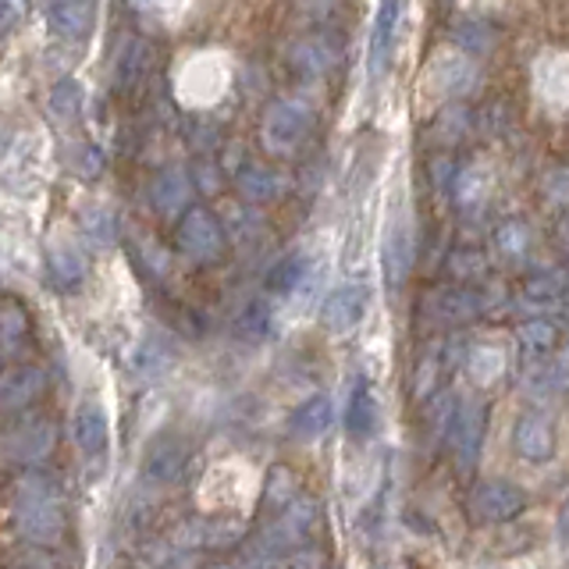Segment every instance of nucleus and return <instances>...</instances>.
Wrapping results in <instances>:
<instances>
[{"instance_id": "f257e3e1", "label": "nucleus", "mask_w": 569, "mask_h": 569, "mask_svg": "<svg viewBox=\"0 0 569 569\" xmlns=\"http://www.w3.org/2000/svg\"><path fill=\"white\" fill-rule=\"evenodd\" d=\"M14 530L32 548H53L68 530L61 491L50 477L29 473L14 488Z\"/></svg>"}, {"instance_id": "f03ea898", "label": "nucleus", "mask_w": 569, "mask_h": 569, "mask_svg": "<svg viewBox=\"0 0 569 569\" xmlns=\"http://www.w3.org/2000/svg\"><path fill=\"white\" fill-rule=\"evenodd\" d=\"M313 107L299 97H281L260 118V139L271 153H296L313 132Z\"/></svg>"}, {"instance_id": "7ed1b4c3", "label": "nucleus", "mask_w": 569, "mask_h": 569, "mask_svg": "<svg viewBox=\"0 0 569 569\" xmlns=\"http://www.w3.org/2000/svg\"><path fill=\"white\" fill-rule=\"evenodd\" d=\"M224 249V224L207 207H186L182 221H178V253L189 257L192 263L218 260Z\"/></svg>"}, {"instance_id": "20e7f679", "label": "nucleus", "mask_w": 569, "mask_h": 569, "mask_svg": "<svg viewBox=\"0 0 569 569\" xmlns=\"http://www.w3.org/2000/svg\"><path fill=\"white\" fill-rule=\"evenodd\" d=\"M477 523H506L527 509V491L512 480H480L467 502Z\"/></svg>"}, {"instance_id": "39448f33", "label": "nucleus", "mask_w": 569, "mask_h": 569, "mask_svg": "<svg viewBox=\"0 0 569 569\" xmlns=\"http://www.w3.org/2000/svg\"><path fill=\"white\" fill-rule=\"evenodd\" d=\"M367 307H370L367 284L346 281V284H338V289H331L328 299L320 302V325H325L328 331H335V335H346V331L363 325Z\"/></svg>"}, {"instance_id": "423d86ee", "label": "nucleus", "mask_w": 569, "mask_h": 569, "mask_svg": "<svg viewBox=\"0 0 569 569\" xmlns=\"http://www.w3.org/2000/svg\"><path fill=\"white\" fill-rule=\"evenodd\" d=\"M512 449L527 462H548L559 449V435H556V423H551V417L541 413V409H527V413L516 417Z\"/></svg>"}, {"instance_id": "0eeeda50", "label": "nucleus", "mask_w": 569, "mask_h": 569, "mask_svg": "<svg viewBox=\"0 0 569 569\" xmlns=\"http://www.w3.org/2000/svg\"><path fill=\"white\" fill-rule=\"evenodd\" d=\"M53 449V423L50 420H32L22 427H11V431L0 438V459L11 462V467H32V462H43Z\"/></svg>"}, {"instance_id": "6e6552de", "label": "nucleus", "mask_w": 569, "mask_h": 569, "mask_svg": "<svg viewBox=\"0 0 569 569\" xmlns=\"http://www.w3.org/2000/svg\"><path fill=\"white\" fill-rule=\"evenodd\" d=\"M381 263H385V278H388L391 289H399V284L409 278V267H413V228H409L406 213L391 218L385 228Z\"/></svg>"}, {"instance_id": "1a4fd4ad", "label": "nucleus", "mask_w": 569, "mask_h": 569, "mask_svg": "<svg viewBox=\"0 0 569 569\" xmlns=\"http://www.w3.org/2000/svg\"><path fill=\"white\" fill-rule=\"evenodd\" d=\"M480 438H485V406L477 399H462L449 417V441L462 467H473Z\"/></svg>"}, {"instance_id": "9d476101", "label": "nucleus", "mask_w": 569, "mask_h": 569, "mask_svg": "<svg viewBox=\"0 0 569 569\" xmlns=\"http://www.w3.org/2000/svg\"><path fill=\"white\" fill-rule=\"evenodd\" d=\"M399 18H402V0H381L378 14H373V29H370V76L378 79L391 64V50H396V36H399Z\"/></svg>"}, {"instance_id": "9b49d317", "label": "nucleus", "mask_w": 569, "mask_h": 569, "mask_svg": "<svg viewBox=\"0 0 569 569\" xmlns=\"http://www.w3.org/2000/svg\"><path fill=\"white\" fill-rule=\"evenodd\" d=\"M174 342L164 331H147L136 342L132 356H129V370L136 373L139 381H157L174 367Z\"/></svg>"}, {"instance_id": "f8f14e48", "label": "nucleus", "mask_w": 569, "mask_h": 569, "mask_svg": "<svg viewBox=\"0 0 569 569\" xmlns=\"http://www.w3.org/2000/svg\"><path fill=\"white\" fill-rule=\"evenodd\" d=\"M47 26L61 40H86L97 26V0H50Z\"/></svg>"}, {"instance_id": "ddd939ff", "label": "nucleus", "mask_w": 569, "mask_h": 569, "mask_svg": "<svg viewBox=\"0 0 569 569\" xmlns=\"http://www.w3.org/2000/svg\"><path fill=\"white\" fill-rule=\"evenodd\" d=\"M43 388H47V373L40 367H14L0 378V409L4 413H18V409L40 399Z\"/></svg>"}, {"instance_id": "4468645a", "label": "nucleus", "mask_w": 569, "mask_h": 569, "mask_svg": "<svg viewBox=\"0 0 569 569\" xmlns=\"http://www.w3.org/2000/svg\"><path fill=\"white\" fill-rule=\"evenodd\" d=\"M192 200V182L186 171L168 168V171H157L153 182H150V203L160 218H178Z\"/></svg>"}, {"instance_id": "2eb2a0df", "label": "nucleus", "mask_w": 569, "mask_h": 569, "mask_svg": "<svg viewBox=\"0 0 569 569\" xmlns=\"http://www.w3.org/2000/svg\"><path fill=\"white\" fill-rule=\"evenodd\" d=\"M71 438H76L82 456H103L107 452V438H111V423H107L103 406L97 402H82L71 417Z\"/></svg>"}, {"instance_id": "dca6fc26", "label": "nucleus", "mask_w": 569, "mask_h": 569, "mask_svg": "<svg viewBox=\"0 0 569 569\" xmlns=\"http://www.w3.org/2000/svg\"><path fill=\"white\" fill-rule=\"evenodd\" d=\"M335 423V402L331 396H310L307 402H299L289 417V435L296 441H317L331 431Z\"/></svg>"}, {"instance_id": "f3484780", "label": "nucleus", "mask_w": 569, "mask_h": 569, "mask_svg": "<svg viewBox=\"0 0 569 569\" xmlns=\"http://www.w3.org/2000/svg\"><path fill=\"white\" fill-rule=\"evenodd\" d=\"M47 267L58 284H64V289H71V284H79L86 278V257H82V246L64 236V231H58V236H50L47 242Z\"/></svg>"}, {"instance_id": "a211bd4d", "label": "nucleus", "mask_w": 569, "mask_h": 569, "mask_svg": "<svg viewBox=\"0 0 569 569\" xmlns=\"http://www.w3.org/2000/svg\"><path fill=\"white\" fill-rule=\"evenodd\" d=\"M289 64L302 79H320L335 64V47L328 36H302L289 47Z\"/></svg>"}, {"instance_id": "6ab92c4d", "label": "nucleus", "mask_w": 569, "mask_h": 569, "mask_svg": "<svg viewBox=\"0 0 569 569\" xmlns=\"http://www.w3.org/2000/svg\"><path fill=\"white\" fill-rule=\"evenodd\" d=\"M182 462H186V449L174 438L157 441L147 462H142V480H147V485H171V480L182 473Z\"/></svg>"}, {"instance_id": "aec40b11", "label": "nucleus", "mask_w": 569, "mask_h": 569, "mask_svg": "<svg viewBox=\"0 0 569 569\" xmlns=\"http://www.w3.org/2000/svg\"><path fill=\"white\" fill-rule=\"evenodd\" d=\"M236 186L242 192L246 203H271L284 192V178L274 168H263V164H246L236 178Z\"/></svg>"}, {"instance_id": "412c9836", "label": "nucleus", "mask_w": 569, "mask_h": 569, "mask_svg": "<svg viewBox=\"0 0 569 569\" xmlns=\"http://www.w3.org/2000/svg\"><path fill=\"white\" fill-rule=\"evenodd\" d=\"M346 427L352 438H370L378 431V399H373L370 385H356L346 402Z\"/></svg>"}, {"instance_id": "4be33fe9", "label": "nucleus", "mask_w": 569, "mask_h": 569, "mask_svg": "<svg viewBox=\"0 0 569 569\" xmlns=\"http://www.w3.org/2000/svg\"><path fill=\"white\" fill-rule=\"evenodd\" d=\"M302 284H310V257L307 253H289L281 257L271 271H267V289L274 296H292Z\"/></svg>"}, {"instance_id": "5701e85b", "label": "nucleus", "mask_w": 569, "mask_h": 569, "mask_svg": "<svg viewBox=\"0 0 569 569\" xmlns=\"http://www.w3.org/2000/svg\"><path fill=\"white\" fill-rule=\"evenodd\" d=\"M82 103H86V89L79 79H61L50 89V111L58 121H79Z\"/></svg>"}, {"instance_id": "b1692460", "label": "nucleus", "mask_w": 569, "mask_h": 569, "mask_svg": "<svg viewBox=\"0 0 569 569\" xmlns=\"http://www.w3.org/2000/svg\"><path fill=\"white\" fill-rule=\"evenodd\" d=\"M239 527L231 523H218V520H196L186 527V541L182 545H192V548H218V545H228L236 541Z\"/></svg>"}, {"instance_id": "393cba45", "label": "nucleus", "mask_w": 569, "mask_h": 569, "mask_svg": "<svg viewBox=\"0 0 569 569\" xmlns=\"http://www.w3.org/2000/svg\"><path fill=\"white\" fill-rule=\"evenodd\" d=\"M26 335H29V320H26L22 307H14V302L0 307V349L14 356L26 346Z\"/></svg>"}, {"instance_id": "a878e982", "label": "nucleus", "mask_w": 569, "mask_h": 569, "mask_svg": "<svg viewBox=\"0 0 569 569\" xmlns=\"http://www.w3.org/2000/svg\"><path fill=\"white\" fill-rule=\"evenodd\" d=\"M82 231L93 246H114V236H118L114 213L107 207H86L82 210Z\"/></svg>"}, {"instance_id": "bb28decb", "label": "nucleus", "mask_w": 569, "mask_h": 569, "mask_svg": "<svg viewBox=\"0 0 569 569\" xmlns=\"http://www.w3.org/2000/svg\"><path fill=\"white\" fill-rule=\"evenodd\" d=\"M480 307V299L467 289H449V292H441L438 296V313L445 320H459V317H473Z\"/></svg>"}, {"instance_id": "cd10ccee", "label": "nucleus", "mask_w": 569, "mask_h": 569, "mask_svg": "<svg viewBox=\"0 0 569 569\" xmlns=\"http://www.w3.org/2000/svg\"><path fill=\"white\" fill-rule=\"evenodd\" d=\"M142 68H147V43H129L121 53V61H118V86L121 89H129L132 82H139L142 76Z\"/></svg>"}, {"instance_id": "c85d7f7f", "label": "nucleus", "mask_w": 569, "mask_h": 569, "mask_svg": "<svg viewBox=\"0 0 569 569\" xmlns=\"http://www.w3.org/2000/svg\"><path fill=\"white\" fill-rule=\"evenodd\" d=\"M18 18H22V0H0V40L18 26Z\"/></svg>"}, {"instance_id": "c756f323", "label": "nucleus", "mask_w": 569, "mask_h": 569, "mask_svg": "<svg viewBox=\"0 0 569 569\" xmlns=\"http://www.w3.org/2000/svg\"><path fill=\"white\" fill-rule=\"evenodd\" d=\"M523 338H533L530 346H548L551 342V325H530V328H523Z\"/></svg>"}, {"instance_id": "7c9ffc66", "label": "nucleus", "mask_w": 569, "mask_h": 569, "mask_svg": "<svg viewBox=\"0 0 569 569\" xmlns=\"http://www.w3.org/2000/svg\"><path fill=\"white\" fill-rule=\"evenodd\" d=\"M559 538L569 541V498H566V506H562V512H559Z\"/></svg>"}]
</instances>
